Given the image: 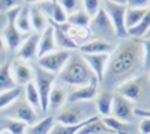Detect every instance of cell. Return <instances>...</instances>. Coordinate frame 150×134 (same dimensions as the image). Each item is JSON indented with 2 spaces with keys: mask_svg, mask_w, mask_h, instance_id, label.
<instances>
[{
  "mask_svg": "<svg viewBox=\"0 0 150 134\" xmlns=\"http://www.w3.org/2000/svg\"><path fill=\"white\" fill-rule=\"evenodd\" d=\"M56 120L62 125H77L84 122V110L80 105H69L68 108L62 110L57 116Z\"/></svg>",
  "mask_w": 150,
  "mask_h": 134,
  "instance_id": "7c38bea8",
  "label": "cell"
},
{
  "mask_svg": "<svg viewBox=\"0 0 150 134\" xmlns=\"http://www.w3.org/2000/svg\"><path fill=\"white\" fill-rule=\"evenodd\" d=\"M147 9L149 8H128L126 6V14H125V26H126V30L128 32L131 29H134L135 26H138L140 21L147 14Z\"/></svg>",
  "mask_w": 150,
  "mask_h": 134,
  "instance_id": "d6986e66",
  "label": "cell"
},
{
  "mask_svg": "<svg viewBox=\"0 0 150 134\" xmlns=\"http://www.w3.org/2000/svg\"><path fill=\"white\" fill-rule=\"evenodd\" d=\"M128 8H149L150 0H128Z\"/></svg>",
  "mask_w": 150,
  "mask_h": 134,
  "instance_id": "74e56055",
  "label": "cell"
},
{
  "mask_svg": "<svg viewBox=\"0 0 150 134\" xmlns=\"http://www.w3.org/2000/svg\"><path fill=\"white\" fill-rule=\"evenodd\" d=\"M0 134H11V133H9V131H8L6 128H3L2 131H0Z\"/></svg>",
  "mask_w": 150,
  "mask_h": 134,
  "instance_id": "f6af8a7d",
  "label": "cell"
},
{
  "mask_svg": "<svg viewBox=\"0 0 150 134\" xmlns=\"http://www.w3.org/2000/svg\"><path fill=\"white\" fill-rule=\"evenodd\" d=\"M57 3L65 9V12H66L68 15H71V14H74L75 11H78L80 0H59Z\"/></svg>",
  "mask_w": 150,
  "mask_h": 134,
  "instance_id": "8d00e7d4",
  "label": "cell"
},
{
  "mask_svg": "<svg viewBox=\"0 0 150 134\" xmlns=\"http://www.w3.org/2000/svg\"><path fill=\"white\" fill-rule=\"evenodd\" d=\"M59 47L56 44V38H54V29L51 26H48L39 36V47H38V59L45 56V54H50L53 51H57Z\"/></svg>",
  "mask_w": 150,
  "mask_h": 134,
  "instance_id": "4fadbf2b",
  "label": "cell"
},
{
  "mask_svg": "<svg viewBox=\"0 0 150 134\" xmlns=\"http://www.w3.org/2000/svg\"><path fill=\"white\" fill-rule=\"evenodd\" d=\"M54 81H56L54 74H51V72H48L39 66L35 69V84H36L38 92H39L41 110H44V112L48 110V98H50V93H51V89L54 86Z\"/></svg>",
  "mask_w": 150,
  "mask_h": 134,
  "instance_id": "3957f363",
  "label": "cell"
},
{
  "mask_svg": "<svg viewBox=\"0 0 150 134\" xmlns=\"http://www.w3.org/2000/svg\"><path fill=\"white\" fill-rule=\"evenodd\" d=\"M98 84H99V80L98 78H93L89 84L86 86H81V88H77L71 95H69V103H80V101H92L98 96Z\"/></svg>",
  "mask_w": 150,
  "mask_h": 134,
  "instance_id": "ba28073f",
  "label": "cell"
},
{
  "mask_svg": "<svg viewBox=\"0 0 150 134\" xmlns=\"http://www.w3.org/2000/svg\"><path fill=\"white\" fill-rule=\"evenodd\" d=\"M5 26H6V15L0 14V29H5Z\"/></svg>",
  "mask_w": 150,
  "mask_h": 134,
  "instance_id": "7bdbcfd3",
  "label": "cell"
},
{
  "mask_svg": "<svg viewBox=\"0 0 150 134\" xmlns=\"http://www.w3.org/2000/svg\"><path fill=\"white\" fill-rule=\"evenodd\" d=\"M111 53H101V54H83V59L86 60V63L89 65L95 77L101 81L105 78V72L108 68Z\"/></svg>",
  "mask_w": 150,
  "mask_h": 134,
  "instance_id": "52a82bcc",
  "label": "cell"
},
{
  "mask_svg": "<svg viewBox=\"0 0 150 134\" xmlns=\"http://www.w3.org/2000/svg\"><path fill=\"white\" fill-rule=\"evenodd\" d=\"M92 18L86 14L84 9H78L74 14L68 15V24L69 26H77V27H89Z\"/></svg>",
  "mask_w": 150,
  "mask_h": 134,
  "instance_id": "f1b7e54d",
  "label": "cell"
},
{
  "mask_svg": "<svg viewBox=\"0 0 150 134\" xmlns=\"http://www.w3.org/2000/svg\"><path fill=\"white\" fill-rule=\"evenodd\" d=\"M69 59H71V51L57 50V51H53V53L45 54L38 59V66L51 72V74H57V72L60 74L63 71V68L66 66Z\"/></svg>",
  "mask_w": 150,
  "mask_h": 134,
  "instance_id": "277c9868",
  "label": "cell"
},
{
  "mask_svg": "<svg viewBox=\"0 0 150 134\" xmlns=\"http://www.w3.org/2000/svg\"><path fill=\"white\" fill-rule=\"evenodd\" d=\"M26 101L35 108V110H41V98H39V92L36 89V84L30 81L26 84Z\"/></svg>",
  "mask_w": 150,
  "mask_h": 134,
  "instance_id": "1f68e13d",
  "label": "cell"
},
{
  "mask_svg": "<svg viewBox=\"0 0 150 134\" xmlns=\"http://www.w3.org/2000/svg\"><path fill=\"white\" fill-rule=\"evenodd\" d=\"M141 92H143V80H140V78L125 80L117 88V95L123 96V98H126L129 101L138 100Z\"/></svg>",
  "mask_w": 150,
  "mask_h": 134,
  "instance_id": "9c48e42d",
  "label": "cell"
},
{
  "mask_svg": "<svg viewBox=\"0 0 150 134\" xmlns=\"http://www.w3.org/2000/svg\"><path fill=\"white\" fill-rule=\"evenodd\" d=\"M20 9L21 8H17V9H12L8 12L6 14V26L3 29V39H5L8 48L12 51H15L17 48H20V44H21V33L15 26V18L18 15Z\"/></svg>",
  "mask_w": 150,
  "mask_h": 134,
  "instance_id": "5b68a950",
  "label": "cell"
},
{
  "mask_svg": "<svg viewBox=\"0 0 150 134\" xmlns=\"http://www.w3.org/2000/svg\"><path fill=\"white\" fill-rule=\"evenodd\" d=\"M50 3H51V2H50ZM48 15H50L48 23H54V24H59V26L68 23V14H66L65 9L62 8L59 3H51L50 11H48Z\"/></svg>",
  "mask_w": 150,
  "mask_h": 134,
  "instance_id": "83f0119b",
  "label": "cell"
},
{
  "mask_svg": "<svg viewBox=\"0 0 150 134\" xmlns=\"http://www.w3.org/2000/svg\"><path fill=\"white\" fill-rule=\"evenodd\" d=\"M107 2H110V3H116V5H125V6L128 5V0H107Z\"/></svg>",
  "mask_w": 150,
  "mask_h": 134,
  "instance_id": "b9f144b4",
  "label": "cell"
},
{
  "mask_svg": "<svg viewBox=\"0 0 150 134\" xmlns=\"http://www.w3.org/2000/svg\"><path fill=\"white\" fill-rule=\"evenodd\" d=\"M30 23H32V29H33L38 35L42 33V32L50 26L45 12L41 11V9H38V8H35V6L30 8Z\"/></svg>",
  "mask_w": 150,
  "mask_h": 134,
  "instance_id": "44dd1931",
  "label": "cell"
},
{
  "mask_svg": "<svg viewBox=\"0 0 150 134\" xmlns=\"http://www.w3.org/2000/svg\"><path fill=\"white\" fill-rule=\"evenodd\" d=\"M39 36L41 35H32L30 38H27L26 41L23 42V45H20V50H18V57L21 60H30L38 54V47H39Z\"/></svg>",
  "mask_w": 150,
  "mask_h": 134,
  "instance_id": "2e32d148",
  "label": "cell"
},
{
  "mask_svg": "<svg viewBox=\"0 0 150 134\" xmlns=\"http://www.w3.org/2000/svg\"><path fill=\"white\" fill-rule=\"evenodd\" d=\"M78 50L81 51V54H101V53H112L116 50V47L111 42H108L107 39L95 38L80 45Z\"/></svg>",
  "mask_w": 150,
  "mask_h": 134,
  "instance_id": "8fae6325",
  "label": "cell"
},
{
  "mask_svg": "<svg viewBox=\"0 0 150 134\" xmlns=\"http://www.w3.org/2000/svg\"><path fill=\"white\" fill-rule=\"evenodd\" d=\"M54 127V118L53 116H47L39 122H35L33 125L27 127L26 134H50Z\"/></svg>",
  "mask_w": 150,
  "mask_h": 134,
  "instance_id": "cb8c5ba5",
  "label": "cell"
},
{
  "mask_svg": "<svg viewBox=\"0 0 150 134\" xmlns=\"http://www.w3.org/2000/svg\"><path fill=\"white\" fill-rule=\"evenodd\" d=\"M89 120H90V118L89 119H86L84 122H81V124H77V125H62V124H54V127H53V130H51V133L50 134H78L87 124H89Z\"/></svg>",
  "mask_w": 150,
  "mask_h": 134,
  "instance_id": "4dcf8cb0",
  "label": "cell"
},
{
  "mask_svg": "<svg viewBox=\"0 0 150 134\" xmlns=\"http://www.w3.org/2000/svg\"><path fill=\"white\" fill-rule=\"evenodd\" d=\"M112 115H114V118L123 120V122H129L131 118L134 116L132 101L123 98L120 95H114V100H112Z\"/></svg>",
  "mask_w": 150,
  "mask_h": 134,
  "instance_id": "30bf717a",
  "label": "cell"
},
{
  "mask_svg": "<svg viewBox=\"0 0 150 134\" xmlns=\"http://www.w3.org/2000/svg\"><path fill=\"white\" fill-rule=\"evenodd\" d=\"M149 77H150V69H149Z\"/></svg>",
  "mask_w": 150,
  "mask_h": 134,
  "instance_id": "c3c4849f",
  "label": "cell"
},
{
  "mask_svg": "<svg viewBox=\"0 0 150 134\" xmlns=\"http://www.w3.org/2000/svg\"><path fill=\"white\" fill-rule=\"evenodd\" d=\"M50 26L54 29V38H56V44L60 50H78V45L75 44L71 38L66 30H63L59 24H54V23H50Z\"/></svg>",
  "mask_w": 150,
  "mask_h": 134,
  "instance_id": "e0dca14e",
  "label": "cell"
},
{
  "mask_svg": "<svg viewBox=\"0 0 150 134\" xmlns=\"http://www.w3.org/2000/svg\"><path fill=\"white\" fill-rule=\"evenodd\" d=\"M60 78L63 83L69 84V86L81 88V86L89 84L96 77L92 72V69L89 68V65L86 63L83 56L81 57L80 56H71L66 66L60 72Z\"/></svg>",
  "mask_w": 150,
  "mask_h": 134,
  "instance_id": "7a4b0ae2",
  "label": "cell"
},
{
  "mask_svg": "<svg viewBox=\"0 0 150 134\" xmlns=\"http://www.w3.org/2000/svg\"><path fill=\"white\" fill-rule=\"evenodd\" d=\"M48 2H51V3H57L59 0H48Z\"/></svg>",
  "mask_w": 150,
  "mask_h": 134,
  "instance_id": "7dc6e473",
  "label": "cell"
},
{
  "mask_svg": "<svg viewBox=\"0 0 150 134\" xmlns=\"http://www.w3.org/2000/svg\"><path fill=\"white\" fill-rule=\"evenodd\" d=\"M141 50H143V65L150 69V38L141 39Z\"/></svg>",
  "mask_w": 150,
  "mask_h": 134,
  "instance_id": "d590c367",
  "label": "cell"
},
{
  "mask_svg": "<svg viewBox=\"0 0 150 134\" xmlns=\"http://www.w3.org/2000/svg\"><path fill=\"white\" fill-rule=\"evenodd\" d=\"M83 6L86 14L90 18H95L98 12L101 11V0H83Z\"/></svg>",
  "mask_w": 150,
  "mask_h": 134,
  "instance_id": "836d02e7",
  "label": "cell"
},
{
  "mask_svg": "<svg viewBox=\"0 0 150 134\" xmlns=\"http://www.w3.org/2000/svg\"><path fill=\"white\" fill-rule=\"evenodd\" d=\"M11 68H12L11 62H5L3 65H0V92L17 88V83L12 77Z\"/></svg>",
  "mask_w": 150,
  "mask_h": 134,
  "instance_id": "7402d4cb",
  "label": "cell"
},
{
  "mask_svg": "<svg viewBox=\"0 0 150 134\" xmlns=\"http://www.w3.org/2000/svg\"><path fill=\"white\" fill-rule=\"evenodd\" d=\"M24 0H0V14H8L9 11L21 8Z\"/></svg>",
  "mask_w": 150,
  "mask_h": 134,
  "instance_id": "e575fe53",
  "label": "cell"
},
{
  "mask_svg": "<svg viewBox=\"0 0 150 134\" xmlns=\"http://www.w3.org/2000/svg\"><path fill=\"white\" fill-rule=\"evenodd\" d=\"M21 95V88H14V89H9V91H3L0 92V110L9 107L11 104H14Z\"/></svg>",
  "mask_w": 150,
  "mask_h": 134,
  "instance_id": "f546056e",
  "label": "cell"
},
{
  "mask_svg": "<svg viewBox=\"0 0 150 134\" xmlns=\"http://www.w3.org/2000/svg\"><path fill=\"white\" fill-rule=\"evenodd\" d=\"M48 0H24V3L27 5H35V3H47Z\"/></svg>",
  "mask_w": 150,
  "mask_h": 134,
  "instance_id": "60d3db41",
  "label": "cell"
},
{
  "mask_svg": "<svg viewBox=\"0 0 150 134\" xmlns=\"http://www.w3.org/2000/svg\"><path fill=\"white\" fill-rule=\"evenodd\" d=\"M12 77H14L17 84H29L32 81V78L35 77V72L30 68L29 63H26L24 60H17V62H12Z\"/></svg>",
  "mask_w": 150,
  "mask_h": 134,
  "instance_id": "5bb4252c",
  "label": "cell"
},
{
  "mask_svg": "<svg viewBox=\"0 0 150 134\" xmlns=\"http://www.w3.org/2000/svg\"><path fill=\"white\" fill-rule=\"evenodd\" d=\"M134 115L138 118H149L150 119V110H147V108H135Z\"/></svg>",
  "mask_w": 150,
  "mask_h": 134,
  "instance_id": "ab89813d",
  "label": "cell"
},
{
  "mask_svg": "<svg viewBox=\"0 0 150 134\" xmlns=\"http://www.w3.org/2000/svg\"><path fill=\"white\" fill-rule=\"evenodd\" d=\"M102 122L112 133H117V134H134V133H131V125L128 122H123V120H120V119H117L114 116L102 118Z\"/></svg>",
  "mask_w": 150,
  "mask_h": 134,
  "instance_id": "d4e9b609",
  "label": "cell"
},
{
  "mask_svg": "<svg viewBox=\"0 0 150 134\" xmlns=\"http://www.w3.org/2000/svg\"><path fill=\"white\" fill-rule=\"evenodd\" d=\"M15 119L21 120V122L27 124V125H33L36 122V110L27 101L21 103L15 108Z\"/></svg>",
  "mask_w": 150,
  "mask_h": 134,
  "instance_id": "ffe728a7",
  "label": "cell"
},
{
  "mask_svg": "<svg viewBox=\"0 0 150 134\" xmlns=\"http://www.w3.org/2000/svg\"><path fill=\"white\" fill-rule=\"evenodd\" d=\"M5 47H6V42H5V39H3V36H0V51H2Z\"/></svg>",
  "mask_w": 150,
  "mask_h": 134,
  "instance_id": "ee69618b",
  "label": "cell"
},
{
  "mask_svg": "<svg viewBox=\"0 0 150 134\" xmlns=\"http://www.w3.org/2000/svg\"><path fill=\"white\" fill-rule=\"evenodd\" d=\"M104 11L107 12V15L112 24V27L116 30L117 36H126L128 30L125 26V14H126V6L125 5H116V3H110L107 2L104 6Z\"/></svg>",
  "mask_w": 150,
  "mask_h": 134,
  "instance_id": "8992f818",
  "label": "cell"
},
{
  "mask_svg": "<svg viewBox=\"0 0 150 134\" xmlns=\"http://www.w3.org/2000/svg\"><path fill=\"white\" fill-rule=\"evenodd\" d=\"M3 124H5V128L11 133V134H26L27 131V124H24L21 122V120L15 119V118H8L3 120Z\"/></svg>",
  "mask_w": 150,
  "mask_h": 134,
  "instance_id": "d6a6232c",
  "label": "cell"
},
{
  "mask_svg": "<svg viewBox=\"0 0 150 134\" xmlns=\"http://www.w3.org/2000/svg\"><path fill=\"white\" fill-rule=\"evenodd\" d=\"M68 35L69 38L78 45L86 44L87 41H90V36H92V30L89 27H77V26H68Z\"/></svg>",
  "mask_w": 150,
  "mask_h": 134,
  "instance_id": "603a6c76",
  "label": "cell"
},
{
  "mask_svg": "<svg viewBox=\"0 0 150 134\" xmlns=\"http://www.w3.org/2000/svg\"><path fill=\"white\" fill-rule=\"evenodd\" d=\"M101 134H117V133H112V131H105V133H101Z\"/></svg>",
  "mask_w": 150,
  "mask_h": 134,
  "instance_id": "bcb514c9",
  "label": "cell"
},
{
  "mask_svg": "<svg viewBox=\"0 0 150 134\" xmlns=\"http://www.w3.org/2000/svg\"><path fill=\"white\" fill-rule=\"evenodd\" d=\"M15 26L20 30V33H29L32 30V23H30V8L29 6H21L18 15L15 18Z\"/></svg>",
  "mask_w": 150,
  "mask_h": 134,
  "instance_id": "484cf974",
  "label": "cell"
},
{
  "mask_svg": "<svg viewBox=\"0 0 150 134\" xmlns=\"http://www.w3.org/2000/svg\"><path fill=\"white\" fill-rule=\"evenodd\" d=\"M140 133L141 134H150V119L141 118L140 120Z\"/></svg>",
  "mask_w": 150,
  "mask_h": 134,
  "instance_id": "f35d334b",
  "label": "cell"
},
{
  "mask_svg": "<svg viewBox=\"0 0 150 134\" xmlns=\"http://www.w3.org/2000/svg\"><path fill=\"white\" fill-rule=\"evenodd\" d=\"M141 60H143L141 39L131 38L123 41L119 47H116L114 53H111L105 77L122 78L131 76L140 66Z\"/></svg>",
  "mask_w": 150,
  "mask_h": 134,
  "instance_id": "6da1fadb",
  "label": "cell"
},
{
  "mask_svg": "<svg viewBox=\"0 0 150 134\" xmlns=\"http://www.w3.org/2000/svg\"><path fill=\"white\" fill-rule=\"evenodd\" d=\"M96 108L99 112L101 118H107L111 116L112 113V100H114V95L110 92H101L96 96Z\"/></svg>",
  "mask_w": 150,
  "mask_h": 134,
  "instance_id": "ac0fdd59",
  "label": "cell"
},
{
  "mask_svg": "<svg viewBox=\"0 0 150 134\" xmlns=\"http://www.w3.org/2000/svg\"><path fill=\"white\" fill-rule=\"evenodd\" d=\"M92 24L95 27L93 29L95 32H101L105 36L107 35L108 36H117L114 27H112V24H111V21H110V18L107 15V12L104 11V8H101V11L98 12V15L95 18H92Z\"/></svg>",
  "mask_w": 150,
  "mask_h": 134,
  "instance_id": "9a60e30c",
  "label": "cell"
},
{
  "mask_svg": "<svg viewBox=\"0 0 150 134\" xmlns=\"http://www.w3.org/2000/svg\"><path fill=\"white\" fill-rule=\"evenodd\" d=\"M66 101V92L65 89H62L60 86H53L51 93L48 98V108L51 110H57L59 107H62Z\"/></svg>",
  "mask_w": 150,
  "mask_h": 134,
  "instance_id": "4316f807",
  "label": "cell"
}]
</instances>
